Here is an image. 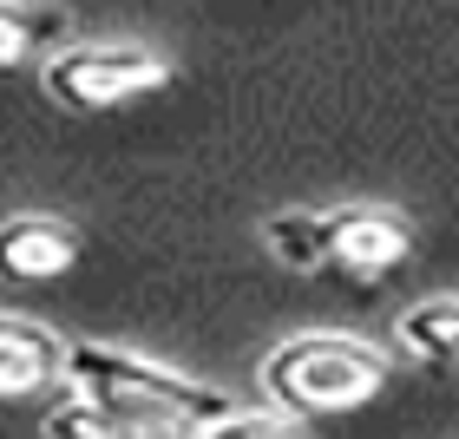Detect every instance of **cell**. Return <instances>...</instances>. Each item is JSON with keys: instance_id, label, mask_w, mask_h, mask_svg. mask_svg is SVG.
<instances>
[{"instance_id": "5", "label": "cell", "mask_w": 459, "mask_h": 439, "mask_svg": "<svg viewBox=\"0 0 459 439\" xmlns=\"http://www.w3.org/2000/svg\"><path fill=\"white\" fill-rule=\"evenodd\" d=\"M79 263V229L59 217H7L0 223V282H59Z\"/></svg>"}, {"instance_id": "6", "label": "cell", "mask_w": 459, "mask_h": 439, "mask_svg": "<svg viewBox=\"0 0 459 439\" xmlns=\"http://www.w3.org/2000/svg\"><path fill=\"white\" fill-rule=\"evenodd\" d=\"M66 367V341L39 322L0 315V400H20V393H39L53 374Z\"/></svg>"}, {"instance_id": "2", "label": "cell", "mask_w": 459, "mask_h": 439, "mask_svg": "<svg viewBox=\"0 0 459 439\" xmlns=\"http://www.w3.org/2000/svg\"><path fill=\"white\" fill-rule=\"evenodd\" d=\"M387 387V354L361 334H296L263 361V393L282 413H348Z\"/></svg>"}, {"instance_id": "9", "label": "cell", "mask_w": 459, "mask_h": 439, "mask_svg": "<svg viewBox=\"0 0 459 439\" xmlns=\"http://www.w3.org/2000/svg\"><path fill=\"white\" fill-rule=\"evenodd\" d=\"M59 39H66V13L59 7H27V0H0V73L27 66L39 53H59Z\"/></svg>"}, {"instance_id": "1", "label": "cell", "mask_w": 459, "mask_h": 439, "mask_svg": "<svg viewBox=\"0 0 459 439\" xmlns=\"http://www.w3.org/2000/svg\"><path fill=\"white\" fill-rule=\"evenodd\" d=\"M79 400L92 407H112V413H132V420H164L178 433H204L237 413L223 387L211 381H191L178 367H158L144 354H125V348H106V341H66V367H59Z\"/></svg>"}, {"instance_id": "3", "label": "cell", "mask_w": 459, "mask_h": 439, "mask_svg": "<svg viewBox=\"0 0 459 439\" xmlns=\"http://www.w3.org/2000/svg\"><path fill=\"white\" fill-rule=\"evenodd\" d=\"M171 79V59L152 47H132V39H86V47H59L47 66H39V86H47L66 112H112L132 106V99L158 92Z\"/></svg>"}, {"instance_id": "8", "label": "cell", "mask_w": 459, "mask_h": 439, "mask_svg": "<svg viewBox=\"0 0 459 439\" xmlns=\"http://www.w3.org/2000/svg\"><path fill=\"white\" fill-rule=\"evenodd\" d=\"M47 439H191L164 420H132V413H112V407H92V400H73V407H53L39 420Z\"/></svg>"}, {"instance_id": "11", "label": "cell", "mask_w": 459, "mask_h": 439, "mask_svg": "<svg viewBox=\"0 0 459 439\" xmlns=\"http://www.w3.org/2000/svg\"><path fill=\"white\" fill-rule=\"evenodd\" d=\"M191 439H308V433L289 420V413H230V420L204 426Z\"/></svg>"}, {"instance_id": "10", "label": "cell", "mask_w": 459, "mask_h": 439, "mask_svg": "<svg viewBox=\"0 0 459 439\" xmlns=\"http://www.w3.org/2000/svg\"><path fill=\"white\" fill-rule=\"evenodd\" d=\"M263 243L289 269H322V211H276L263 223Z\"/></svg>"}, {"instance_id": "7", "label": "cell", "mask_w": 459, "mask_h": 439, "mask_svg": "<svg viewBox=\"0 0 459 439\" xmlns=\"http://www.w3.org/2000/svg\"><path fill=\"white\" fill-rule=\"evenodd\" d=\"M394 341H401L420 367H446L459 374V296H433V302H413L401 328H394Z\"/></svg>"}, {"instance_id": "4", "label": "cell", "mask_w": 459, "mask_h": 439, "mask_svg": "<svg viewBox=\"0 0 459 439\" xmlns=\"http://www.w3.org/2000/svg\"><path fill=\"white\" fill-rule=\"evenodd\" d=\"M413 256V229L401 211H381V203H348V211H322V269H342V276H387Z\"/></svg>"}]
</instances>
